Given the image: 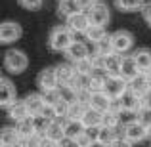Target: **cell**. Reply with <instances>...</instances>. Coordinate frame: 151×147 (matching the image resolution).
Wrapping results in <instances>:
<instances>
[{
  "instance_id": "ee69618b",
  "label": "cell",
  "mask_w": 151,
  "mask_h": 147,
  "mask_svg": "<svg viewBox=\"0 0 151 147\" xmlns=\"http://www.w3.org/2000/svg\"><path fill=\"white\" fill-rule=\"evenodd\" d=\"M77 2H78V6H81V10H82V11H88V10H92V8L98 4L96 0H77Z\"/></svg>"
},
{
  "instance_id": "ab89813d",
  "label": "cell",
  "mask_w": 151,
  "mask_h": 147,
  "mask_svg": "<svg viewBox=\"0 0 151 147\" xmlns=\"http://www.w3.org/2000/svg\"><path fill=\"white\" fill-rule=\"evenodd\" d=\"M42 117H46L48 120H55L58 118V113H55V107L54 105H44V109H42Z\"/></svg>"
},
{
  "instance_id": "f907efd6",
  "label": "cell",
  "mask_w": 151,
  "mask_h": 147,
  "mask_svg": "<svg viewBox=\"0 0 151 147\" xmlns=\"http://www.w3.org/2000/svg\"><path fill=\"white\" fill-rule=\"evenodd\" d=\"M145 75H147V80H149V84H151V69H149V71H147Z\"/></svg>"
},
{
  "instance_id": "8d00e7d4",
  "label": "cell",
  "mask_w": 151,
  "mask_h": 147,
  "mask_svg": "<svg viewBox=\"0 0 151 147\" xmlns=\"http://www.w3.org/2000/svg\"><path fill=\"white\" fill-rule=\"evenodd\" d=\"M136 120L142 122L145 128H151V109L149 107H142L140 111L136 113Z\"/></svg>"
},
{
  "instance_id": "5bb4252c",
  "label": "cell",
  "mask_w": 151,
  "mask_h": 147,
  "mask_svg": "<svg viewBox=\"0 0 151 147\" xmlns=\"http://www.w3.org/2000/svg\"><path fill=\"white\" fill-rule=\"evenodd\" d=\"M23 101H25V105H27V109H29V115H31V117L40 115L42 109H44V105H46L42 94H29V96L23 99Z\"/></svg>"
},
{
  "instance_id": "4fadbf2b",
  "label": "cell",
  "mask_w": 151,
  "mask_h": 147,
  "mask_svg": "<svg viewBox=\"0 0 151 147\" xmlns=\"http://www.w3.org/2000/svg\"><path fill=\"white\" fill-rule=\"evenodd\" d=\"M86 14H88L92 25H105V23L109 21V10H107V6H103L100 2H98L92 10H88Z\"/></svg>"
},
{
  "instance_id": "d6a6232c",
  "label": "cell",
  "mask_w": 151,
  "mask_h": 147,
  "mask_svg": "<svg viewBox=\"0 0 151 147\" xmlns=\"http://www.w3.org/2000/svg\"><path fill=\"white\" fill-rule=\"evenodd\" d=\"M144 6H145L144 0H117V8L122 11H136V10L142 11Z\"/></svg>"
},
{
  "instance_id": "ffe728a7",
  "label": "cell",
  "mask_w": 151,
  "mask_h": 147,
  "mask_svg": "<svg viewBox=\"0 0 151 147\" xmlns=\"http://www.w3.org/2000/svg\"><path fill=\"white\" fill-rule=\"evenodd\" d=\"M19 141H21V138H19L17 130L12 128V126H6L2 130V134H0V147H14Z\"/></svg>"
},
{
  "instance_id": "ac0fdd59",
  "label": "cell",
  "mask_w": 151,
  "mask_h": 147,
  "mask_svg": "<svg viewBox=\"0 0 151 147\" xmlns=\"http://www.w3.org/2000/svg\"><path fill=\"white\" fill-rule=\"evenodd\" d=\"M128 88H132L138 96L147 94L149 90H151V84H149V80H147V75H145V73H140L136 78H132V80L128 82Z\"/></svg>"
},
{
  "instance_id": "74e56055",
  "label": "cell",
  "mask_w": 151,
  "mask_h": 147,
  "mask_svg": "<svg viewBox=\"0 0 151 147\" xmlns=\"http://www.w3.org/2000/svg\"><path fill=\"white\" fill-rule=\"evenodd\" d=\"M42 98H44L46 105H55V103H59V101H61L59 90H50V92H44V94H42Z\"/></svg>"
},
{
  "instance_id": "816d5d0a",
  "label": "cell",
  "mask_w": 151,
  "mask_h": 147,
  "mask_svg": "<svg viewBox=\"0 0 151 147\" xmlns=\"http://www.w3.org/2000/svg\"><path fill=\"white\" fill-rule=\"evenodd\" d=\"M14 147H25V145H23V143H21V141H19V143H17V145H14Z\"/></svg>"
},
{
  "instance_id": "836d02e7",
  "label": "cell",
  "mask_w": 151,
  "mask_h": 147,
  "mask_svg": "<svg viewBox=\"0 0 151 147\" xmlns=\"http://www.w3.org/2000/svg\"><path fill=\"white\" fill-rule=\"evenodd\" d=\"M73 67H75V73H78V75H92L94 71V63H92V59L90 57H86V59H81V61H77V63H73Z\"/></svg>"
},
{
  "instance_id": "4dcf8cb0",
  "label": "cell",
  "mask_w": 151,
  "mask_h": 147,
  "mask_svg": "<svg viewBox=\"0 0 151 147\" xmlns=\"http://www.w3.org/2000/svg\"><path fill=\"white\" fill-rule=\"evenodd\" d=\"M107 80L105 71H94L92 73V84H90V92H101Z\"/></svg>"
},
{
  "instance_id": "3957f363",
  "label": "cell",
  "mask_w": 151,
  "mask_h": 147,
  "mask_svg": "<svg viewBox=\"0 0 151 147\" xmlns=\"http://www.w3.org/2000/svg\"><path fill=\"white\" fill-rule=\"evenodd\" d=\"M111 40H113V48H115V54H128L130 50H132L134 46V34L130 33V31H115L113 34H111Z\"/></svg>"
},
{
  "instance_id": "e575fe53",
  "label": "cell",
  "mask_w": 151,
  "mask_h": 147,
  "mask_svg": "<svg viewBox=\"0 0 151 147\" xmlns=\"http://www.w3.org/2000/svg\"><path fill=\"white\" fill-rule=\"evenodd\" d=\"M50 122L46 117H42V115H37V117H33V124H35V132L40 134V136H46V132H48V126Z\"/></svg>"
},
{
  "instance_id": "7a4b0ae2",
  "label": "cell",
  "mask_w": 151,
  "mask_h": 147,
  "mask_svg": "<svg viewBox=\"0 0 151 147\" xmlns=\"http://www.w3.org/2000/svg\"><path fill=\"white\" fill-rule=\"evenodd\" d=\"M27 65H29V59L21 50H8L6 55H4V67L14 75L23 73L27 69Z\"/></svg>"
},
{
  "instance_id": "f35d334b",
  "label": "cell",
  "mask_w": 151,
  "mask_h": 147,
  "mask_svg": "<svg viewBox=\"0 0 151 147\" xmlns=\"http://www.w3.org/2000/svg\"><path fill=\"white\" fill-rule=\"evenodd\" d=\"M21 143L25 145V147H40V143H42V136H40V134H33V136H29V138H25V140H21Z\"/></svg>"
},
{
  "instance_id": "7bdbcfd3",
  "label": "cell",
  "mask_w": 151,
  "mask_h": 147,
  "mask_svg": "<svg viewBox=\"0 0 151 147\" xmlns=\"http://www.w3.org/2000/svg\"><path fill=\"white\" fill-rule=\"evenodd\" d=\"M142 17H144V21L151 27V2H145V6L142 8Z\"/></svg>"
},
{
  "instance_id": "6da1fadb",
  "label": "cell",
  "mask_w": 151,
  "mask_h": 147,
  "mask_svg": "<svg viewBox=\"0 0 151 147\" xmlns=\"http://www.w3.org/2000/svg\"><path fill=\"white\" fill-rule=\"evenodd\" d=\"M73 42H75V33L67 25H58L50 31L48 44L54 52H67V48Z\"/></svg>"
},
{
  "instance_id": "bcb514c9",
  "label": "cell",
  "mask_w": 151,
  "mask_h": 147,
  "mask_svg": "<svg viewBox=\"0 0 151 147\" xmlns=\"http://www.w3.org/2000/svg\"><path fill=\"white\" fill-rule=\"evenodd\" d=\"M111 147H134V145H132V141H130V140H126L124 136H121Z\"/></svg>"
},
{
  "instance_id": "8992f818",
  "label": "cell",
  "mask_w": 151,
  "mask_h": 147,
  "mask_svg": "<svg viewBox=\"0 0 151 147\" xmlns=\"http://www.w3.org/2000/svg\"><path fill=\"white\" fill-rule=\"evenodd\" d=\"M126 88H128V82H126L122 77H107L105 86H103V92H105L111 99H119Z\"/></svg>"
},
{
  "instance_id": "484cf974",
  "label": "cell",
  "mask_w": 151,
  "mask_h": 147,
  "mask_svg": "<svg viewBox=\"0 0 151 147\" xmlns=\"http://www.w3.org/2000/svg\"><path fill=\"white\" fill-rule=\"evenodd\" d=\"M15 130H17V134H19L21 140H25V138L37 134L35 132V124H33V117H27V118H23V120L15 122Z\"/></svg>"
},
{
  "instance_id": "44dd1931",
  "label": "cell",
  "mask_w": 151,
  "mask_h": 147,
  "mask_svg": "<svg viewBox=\"0 0 151 147\" xmlns=\"http://www.w3.org/2000/svg\"><path fill=\"white\" fill-rule=\"evenodd\" d=\"M132 55H134V59H136V63H138V67H140L142 73H147L151 69V50L138 48Z\"/></svg>"
},
{
  "instance_id": "8fae6325",
  "label": "cell",
  "mask_w": 151,
  "mask_h": 147,
  "mask_svg": "<svg viewBox=\"0 0 151 147\" xmlns=\"http://www.w3.org/2000/svg\"><path fill=\"white\" fill-rule=\"evenodd\" d=\"M65 25L69 27L75 34H77V33H82V34H84L86 29H88L92 23H90V17H88V14H86V11H78V14L71 15V17L67 19Z\"/></svg>"
},
{
  "instance_id": "d4e9b609",
  "label": "cell",
  "mask_w": 151,
  "mask_h": 147,
  "mask_svg": "<svg viewBox=\"0 0 151 147\" xmlns=\"http://www.w3.org/2000/svg\"><path fill=\"white\" fill-rule=\"evenodd\" d=\"M55 75H58L59 84H71L77 73H75V67L61 63V65H58V67H55Z\"/></svg>"
},
{
  "instance_id": "9a60e30c",
  "label": "cell",
  "mask_w": 151,
  "mask_h": 147,
  "mask_svg": "<svg viewBox=\"0 0 151 147\" xmlns=\"http://www.w3.org/2000/svg\"><path fill=\"white\" fill-rule=\"evenodd\" d=\"M121 69H122V55L119 54H111L105 57V73L107 77H121Z\"/></svg>"
},
{
  "instance_id": "d590c367",
  "label": "cell",
  "mask_w": 151,
  "mask_h": 147,
  "mask_svg": "<svg viewBox=\"0 0 151 147\" xmlns=\"http://www.w3.org/2000/svg\"><path fill=\"white\" fill-rule=\"evenodd\" d=\"M119 124H121V113H117V111H105L103 113V124L101 126L119 128Z\"/></svg>"
},
{
  "instance_id": "cb8c5ba5",
  "label": "cell",
  "mask_w": 151,
  "mask_h": 147,
  "mask_svg": "<svg viewBox=\"0 0 151 147\" xmlns=\"http://www.w3.org/2000/svg\"><path fill=\"white\" fill-rule=\"evenodd\" d=\"M122 134H119V128H111V126H101L100 130V138H98V141H101V143L105 145H113L115 141L121 138Z\"/></svg>"
},
{
  "instance_id": "c3c4849f",
  "label": "cell",
  "mask_w": 151,
  "mask_h": 147,
  "mask_svg": "<svg viewBox=\"0 0 151 147\" xmlns=\"http://www.w3.org/2000/svg\"><path fill=\"white\" fill-rule=\"evenodd\" d=\"M142 107H149V109H151V90L147 94L142 96Z\"/></svg>"
},
{
  "instance_id": "f1b7e54d",
  "label": "cell",
  "mask_w": 151,
  "mask_h": 147,
  "mask_svg": "<svg viewBox=\"0 0 151 147\" xmlns=\"http://www.w3.org/2000/svg\"><path fill=\"white\" fill-rule=\"evenodd\" d=\"M94 52L96 54H100V55H111V54H115V48H113V40H111V34H107L105 38H101L100 42H96L94 44Z\"/></svg>"
},
{
  "instance_id": "d6986e66",
  "label": "cell",
  "mask_w": 151,
  "mask_h": 147,
  "mask_svg": "<svg viewBox=\"0 0 151 147\" xmlns=\"http://www.w3.org/2000/svg\"><path fill=\"white\" fill-rule=\"evenodd\" d=\"M63 128H65V136L75 138V140H77L81 134L86 132V126L82 124V120H73V118H65V120H63Z\"/></svg>"
},
{
  "instance_id": "7dc6e473",
  "label": "cell",
  "mask_w": 151,
  "mask_h": 147,
  "mask_svg": "<svg viewBox=\"0 0 151 147\" xmlns=\"http://www.w3.org/2000/svg\"><path fill=\"white\" fill-rule=\"evenodd\" d=\"M40 147H59V141L50 140L48 136H42V143H40Z\"/></svg>"
},
{
  "instance_id": "7402d4cb",
  "label": "cell",
  "mask_w": 151,
  "mask_h": 147,
  "mask_svg": "<svg viewBox=\"0 0 151 147\" xmlns=\"http://www.w3.org/2000/svg\"><path fill=\"white\" fill-rule=\"evenodd\" d=\"M78 11H82V10H81V6H78V2H77V0H61V2H59L58 14L61 15V17L69 19L71 15L78 14Z\"/></svg>"
},
{
  "instance_id": "83f0119b",
  "label": "cell",
  "mask_w": 151,
  "mask_h": 147,
  "mask_svg": "<svg viewBox=\"0 0 151 147\" xmlns=\"http://www.w3.org/2000/svg\"><path fill=\"white\" fill-rule=\"evenodd\" d=\"M84 37H86V40H90V42L96 44V42H100L101 38L107 37V31H105V27H103V25H90L88 29H86Z\"/></svg>"
},
{
  "instance_id": "ba28073f",
  "label": "cell",
  "mask_w": 151,
  "mask_h": 147,
  "mask_svg": "<svg viewBox=\"0 0 151 147\" xmlns=\"http://www.w3.org/2000/svg\"><path fill=\"white\" fill-rule=\"evenodd\" d=\"M21 25L15 21H6L2 23V27H0V42L2 44H10V42H15L19 40V37H21Z\"/></svg>"
},
{
  "instance_id": "277c9868",
  "label": "cell",
  "mask_w": 151,
  "mask_h": 147,
  "mask_svg": "<svg viewBox=\"0 0 151 147\" xmlns=\"http://www.w3.org/2000/svg\"><path fill=\"white\" fill-rule=\"evenodd\" d=\"M122 136H124L126 140H130L132 143H136V141H142L149 136V128H145V126L138 120H130L122 126Z\"/></svg>"
},
{
  "instance_id": "9c48e42d",
  "label": "cell",
  "mask_w": 151,
  "mask_h": 147,
  "mask_svg": "<svg viewBox=\"0 0 151 147\" xmlns=\"http://www.w3.org/2000/svg\"><path fill=\"white\" fill-rule=\"evenodd\" d=\"M17 101L15 99V86L12 84L10 78H0V105L4 107V109H8L10 105H14V103Z\"/></svg>"
},
{
  "instance_id": "db71d44e",
  "label": "cell",
  "mask_w": 151,
  "mask_h": 147,
  "mask_svg": "<svg viewBox=\"0 0 151 147\" xmlns=\"http://www.w3.org/2000/svg\"><path fill=\"white\" fill-rule=\"evenodd\" d=\"M59 2H61V0H59Z\"/></svg>"
},
{
  "instance_id": "1f68e13d",
  "label": "cell",
  "mask_w": 151,
  "mask_h": 147,
  "mask_svg": "<svg viewBox=\"0 0 151 147\" xmlns=\"http://www.w3.org/2000/svg\"><path fill=\"white\" fill-rule=\"evenodd\" d=\"M58 90H59V96H61V99H63L65 103H69V105H71V103L77 101L78 92H77V90H75L71 84H59Z\"/></svg>"
},
{
  "instance_id": "681fc988",
  "label": "cell",
  "mask_w": 151,
  "mask_h": 147,
  "mask_svg": "<svg viewBox=\"0 0 151 147\" xmlns=\"http://www.w3.org/2000/svg\"><path fill=\"white\" fill-rule=\"evenodd\" d=\"M90 147H109V145L101 143V141H92V145H90Z\"/></svg>"
},
{
  "instance_id": "f5cc1de1",
  "label": "cell",
  "mask_w": 151,
  "mask_h": 147,
  "mask_svg": "<svg viewBox=\"0 0 151 147\" xmlns=\"http://www.w3.org/2000/svg\"><path fill=\"white\" fill-rule=\"evenodd\" d=\"M149 138H151V128H149Z\"/></svg>"
},
{
  "instance_id": "603a6c76",
  "label": "cell",
  "mask_w": 151,
  "mask_h": 147,
  "mask_svg": "<svg viewBox=\"0 0 151 147\" xmlns=\"http://www.w3.org/2000/svg\"><path fill=\"white\" fill-rule=\"evenodd\" d=\"M8 115H10V118H14L15 122H19V120H23V118L31 117L29 109H27V105H25V101H15L14 105H10V107H8Z\"/></svg>"
},
{
  "instance_id": "f546056e",
  "label": "cell",
  "mask_w": 151,
  "mask_h": 147,
  "mask_svg": "<svg viewBox=\"0 0 151 147\" xmlns=\"http://www.w3.org/2000/svg\"><path fill=\"white\" fill-rule=\"evenodd\" d=\"M86 109H88V105H84V103H81V101L71 103V105H69V111H67V118H73V120H82Z\"/></svg>"
},
{
  "instance_id": "60d3db41",
  "label": "cell",
  "mask_w": 151,
  "mask_h": 147,
  "mask_svg": "<svg viewBox=\"0 0 151 147\" xmlns=\"http://www.w3.org/2000/svg\"><path fill=\"white\" fill-rule=\"evenodd\" d=\"M19 4L27 10H37V8H40L42 0H19Z\"/></svg>"
},
{
  "instance_id": "2e32d148",
  "label": "cell",
  "mask_w": 151,
  "mask_h": 147,
  "mask_svg": "<svg viewBox=\"0 0 151 147\" xmlns=\"http://www.w3.org/2000/svg\"><path fill=\"white\" fill-rule=\"evenodd\" d=\"M82 124L86 126V128H96V126H101L103 124V113L98 109H94V107H88L84 113V117H82Z\"/></svg>"
},
{
  "instance_id": "e0dca14e",
  "label": "cell",
  "mask_w": 151,
  "mask_h": 147,
  "mask_svg": "<svg viewBox=\"0 0 151 147\" xmlns=\"http://www.w3.org/2000/svg\"><path fill=\"white\" fill-rule=\"evenodd\" d=\"M90 107H94V109L101 111V113H105V111L111 109V98L107 96L105 92H92V99H90Z\"/></svg>"
},
{
  "instance_id": "4316f807",
  "label": "cell",
  "mask_w": 151,
  "mask_h": 147,
  "mask_svg": "<svg viewBox=\"0 0 151 147\" xmlns=\"http://www.w3.org/2000/svg\"><path fill=\"white\" fill-rule=\"evenodd\" d=\"M46 136H48L50 140H54V141H61L63 138H65V128H63V122L59 120V118H55V120L50 122Z\"/></svg>"
},
{
  "instance_id": "5b68a950",
  "label": "cell",
  "mask_w": 151,
  "mask_h": 147,
  "mask_svg": "<svg viewBox=\"0 0 151 147\" xmlns=\"http://www.w3.org/2000/svg\"><path fill=\"white\" fill-rule=\"evenodd\" d=\"M37 84L38 88H40V92H50V90H58L59 88V80H58V75H55V67L54 69H44L40 71V75H38L37 78Z\"/></svg>"
},
{
  "instance_id": "7c38bea8",
  "label": "cell",
  "mask_w": 151,
  "mask_h": 147,
  "mask_svg": "<svg viewBox=\"0 0 151 147\" xmlns=\"http://www.w3.org/2000/svg\"><path fill=\"white\" fill-rule=\"evenodd\" d=\"M140 67H138L134 55H122V69H121V77L124 78L126 82H130L132 78H136L140 75Z\"/></svg>"
},
{
  "instance_id": "30bf717a",
  "label": "cell",
  "mask_w": 151,
  "mask_h": 147,
  "mask_svg": "<svg viewBox=\"0 0 151 147\" xmlns=\"http://www.w3.org/2000/svg\"><path fill=\"white\" fill-rule=\"evenodd\" d=\"M65 57L69 59L71 63H77V61H81V59L90 57V50H88V46H86V42H82V40H75L73 44L67 48Z\"/></svg>"
},
{
  "instance_id": "52a82bcc",
  "label": "cell",
  "mask_w": 151,
  "mask_h": 147,
  "mask_svg": "<svg viewBox=\"0 0 151 147\" xmlns=\"http://www.w3.org/2000/svg\"><path fill=\"white\" fill-rule=\"evenodd\" d=\"M119 103H121L122 111H132V113H138L142 109V96H138L132 88H126L122 92V96L119 98Z\"/></svg>"
},
{
  "instance_id": "b9f144b4",
  "label": "cell",
  "mask_w": 151,
  "mask_h": 147,
  "mask_svg": "<svg viewBox=\"0 0 151 147\" xmlns=\"http://www.w3.org/2000/svg\"><path fill=\"white\" fill-rule=\"evenodd\" d=\"M92 141H94V140H92V138H90L86 132H84V134H81V136L77 138V143H78V147H90V145H92Z\"/></svg>"
},
{
  "instance_id": "f6af8a7d",
  "label": "cell",
  "mask_w": 151,
  "mask_h": 147,
  "mask_svg": "<svg viewBox=\"0 0 151 147\" xmlns=\"http://www.w3.org/2000/svg\"><path fill=\"white\" fill-rule=\"evenodd\" d=\"M59 147H78V143H77V140H75V138L65 136L61 141H59Z\"/></svg>"
}]
</instances>
